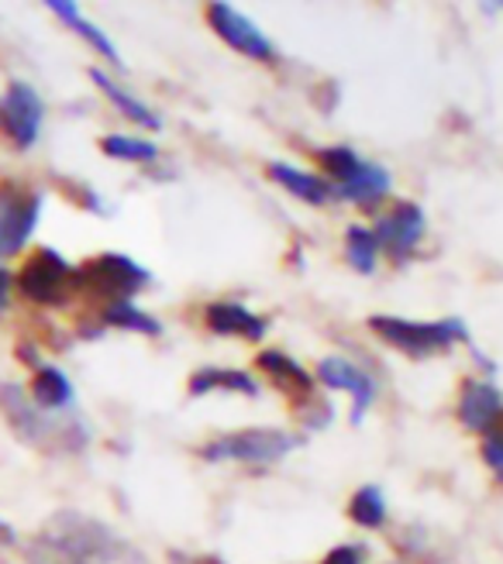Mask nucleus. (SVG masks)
<instances>
[{
    "label": "nucleus",
    "instance_id": "dca6fc26",
    "mask_svg": "<svg viewBox=\"0 0 503 564\" xmlns=\"http://www.w3.org/2000/svg\"><path fill=\"white\" fill-rule=\"evenodd\" d=\"M69 400H73V386H69V379L60 369L45 365V369L35 372V379H32V403L39 410H63V406H69Z\"/></svg>",
    "mask_w": 503,
    "mask_h": 564
},
{
    "label": "nucleus",
    "instance_id": "c756f323",
    "mask_svg": "<svg viewBox=\"0 0 503 564\" xmlns=\"http://www.w3.org/2000/svg\"><path fill=\"white\" fill-rule=\"evenodd\" d=\"M0 541H14V533H11V527L0 520Z\"/></svg>",
    "mask_w": 503,
    "mask_h": 564
},
{
    "label": "nucleus",
    "instance_id": "6e6552de",
    "mask_svg": "<svg viewBox=\"0 0 503 564\" xmlns=\"http://www.w3.org/2000/svg\"><path fill=\"white\" fill-rule=\"evenodd\" d=\"M207 21H211V28L221 39H225L232 48L245 52L248 59H259V63L276 59V48L269 45V39L245 14H238L232 4H211L207 8Z\"/></svg>",
    "mask_w": 503,
    "mask_h": 564
},
{
    "label": "nucleus",
    "instance_id": "2eb2a0df",
    "mask_svg": "<svg viewBox=\"0 0 503 564\" xmlns=\"http://www.w3.org/2000/svg\"><path fill=\"white\" fill-rule=\"evenodd\" d=\"M259 369L283 392H290V397H307V392H311V376H307L297 361H290L283 351H263Z\"/></svg>",
    "mask_w": 503,
    "mask_h": 564
},
{
    "label": "nucleus",
    "instance_id": "a878e982",
    "mask_svg": "<svg viewBox=\"0 0 503 564\" xmlns=\"http://www.w3.org/2000/svg\"><path fill=\"white\" fill-rule=\"evenodd\" d=\"M24 561L28 564H79L66 547H60V544H52V541H45L42 533L39 538L28 544V551H24Z\"/></svg>",
    "mask_w": 503,
    "mask_h": 564
},
{
    "label": "nucleus",
    "instance_id": "4468645a",
    "mask_svg": "<svg viewBox=\"0 0 503 564\" xmlns=\"http://www.w3.org/2000/svg\"><path fill=\"white\" fill-rule=\"evenodd\" d=\"M269 176H272L279 186H283L287 193L300 196V200L314 204V207H321V204L331 200V186H328L324 180H318V176H311V173H300V169H293V165H287V162H272V165H269Z\"/></svg>",
    "mask_w": 503,
    "mask_h": 564
},
{
    "label": "nucleus",
    "instance_id": "b1692460",
    "mask_svg": "<svg viewBox=\"0 0 503 564\" xmlns=\"http://www.w3.org/2000/svg\"><path fill=\"white\" fill-rule=\"evenodd\" d=\"M349 513H352V520H355V523L370 527V530L383 527V520H386V502H383V492H379L376 486L358 489V492L352 496Z\"/></svg>",
    "mask_w": 503,
    "mask_h": 564
},
{
    "label": "nucleus",
    "instance_id": "9d476101",
    "mask_svg": "<svg viewBox=\"0 0 503 564\" xmlns=\"http://www.w3.org/2000/svg\"><path fill=\"white\" fill-rule=\"evenodd\" d=\"M0 410L8 413L11 427L18 431V437H24L28 444H55V431H52V420H45L39 413V406L24 397V392L18 386H4L0 389Z\"/></svg>",
    "mask_w": 503,
    "mask_h": 564
},
{
    "label": "nucleus",
    "instance_id": "1a4fd4ad",
    "mask_svg": "<svg viewBox=\"0 0 503 564\" xmlns=\"http://www.w3.org/2000/svg\"><path fill=\"white\" fill-rule=\"evenodd\" d=\"M425 238V214L417 204H397L379 224H376V241L389 251L394 259H404Z\"/></svg>",
    "mask_w": 503,
    "mask_h": 564
},
{
    "label": "nucleus",
    "instance_id": "f03ea898",
    "mask_svg": "<svg viewBox=\"0 0 503 564\" xmlns=\"http://www.w3.org/2000/svg\"><path fill=\"white\" fill-rule=\"evenodd\" d=\"M300 444L297 434L287 431H238L228 437H217L201 447L204 462H248V465H269Z\"/></svg>",
    "mask_w": 503,
    "mask_h": 564
},
{
    "label": "nucleus",
    "instance_id": "f257e3e1",
    "mask_svg": "<svg viewBox=\"0 0 503 564\" xmlns=\"http://www.w3.org/2000/svg\"><path fill=\"white\" fill-rule=\"evenodd\" d=\"M42 538L66 547L79 564H149L142 551H135L128 541H121L110 527L73 510L55 513L42 527Z\"/></svg>",
    "mask_w": 503,
    "mask_h": 564
},
{
    "label": "nucleus",
    "instance_id": "f8f14e48",
    "mask_svg": "<svg viewBox=\"0 0 503 564\" xmlns=\"http://www.w3.org/2000/svg\"><path fill=\"white\" fill-rule=\"evenodd\" d=\"M459 420L469 431H483L490 434L496 423L503 420V400L500 392L486 382H465L462 386V400H459Z\"/></svg>",
    "mask_w": 503,
    "mask_h": 564
},
{
    "label": "nucleus",
    "instance_id": "7ed1b4c3",
    "mask_svg": "<svg viewBox=\"0 0 503 564\" xmlns=\"http://www.w3.org/2000/svg\"><path fill=\"white\" fill-rule=\"evenodd\" d=\"M370 327L383 337L386 345H394L414 358H425L435 351H445L449 345L462 341L465 327L459 321H441V324H417V321H400V317H373Z\"/></svg>",
    "mask_w": 503,
    "mask_h": 564
},
{
    "label": "nucleus",
    "instance_id": "39448f33",
    "mask_svg": "<svg viewBox=\"0 0 503 564\" xmlns=\"http://www.w3.org/2000/svg\"><path fill=\"white\" fill-rule=\"evenodd\" d=\"M42 210V196L21 183H0V259H11L32 238Z\"/></svg>",
    "mask_w": 503,
    "mask_h": 564
},
{
    "label": "nucleus",
    "instance_id": "aec40b11",
    "mask_svg": "<svg viewBox=\"0 0 503 564\" xmlns=\"http://www.w3.org/2000/svg\"><path fill=\"white\" fill-rule=\"evenodd\" d=\"M211 389H232V392H245V397H256L259 386L252 382L245 372H217V369H204L190 379V392L193 397H204Z\"/></svg>",
    "mask_w": 503,
    "mask_h": 564
},
{
    "label": "nucleus",
    "instance_id": "a211bd4d",
    "mask_svg": "<svg viewBox=\"0 0 503 564\" xmlns=\"http://www.w3.org/2000/svg\"><path fill=\"white\" fill-rule=\"evenodd\" d=\"M49 8H52L55 14H60L63 21H69V24L76 28V32H79L83 39H87V42H90V45H94L100 55H107L110 63H115V66H125V63H121V52H118L115 45H110V39L100 32V28H94L90 21H83V18L76 14V4H69V0H52Z\"/></svg>",
    "mask_w": 503,
    "mask_h": 564
},
{
    "label": "nucleus",
    "instance_id": "bb28decb",
    "mask_svg": "<svg viewBox=\"0 0 503 564\" xmlns=\"http://www.w3.org/2000/svg\"><path fill=\"white\" fill-rule=\"evenodd\" d=\"M483 458H486V465L496 471V478L503 482V420L483 437Z\"/></svg>",
    "mask_w": 503,
    "mask_h": 564
},
{
    "label": "nucleus",
    "instance_id": "ddd939ff",
    "mask_svg": "<svg viewBox=\"0 0 503 564\" xmlns=\"http://www.w3.org/2000/svg\"><path fill=\"white\" fill-rule=\"evenodd\" d=\"M207 327L214 334L248 337V341H259V337H266V321H259L252 310H245L238 303H211L207 306Z\"/></svg>",
    "mask_w": 503,
    "mask_h": 564
},
{
    "label": "nucleus",
    "instance_id": "6ab92c4d",
    "mask_svg": "<svg viewBox=\"0 0 503 564\" xmlns=\"http://www.w3.org/2000/svg\"><path fill=\"white\" fill-rule=\"evenodd\" d=\"M386 189H389L386 169H379V165H362V173L352 183L339 186V196H345V200H355V204H373V200H379Z\"/></svg>",
    "mask_w": 503,
    "mask_h": 564
},
{
    "label": "nucleus",
    "instance_id": "20e7f679",
    "mask_svg": "<svg viewBox=\"0 0 503 564\" xmlns=\"http://www.w3.org/2000/svg\"><path fill=\"white\" fill-rule=\"evenodd\" d=\"M149 282V272L131 262L128 256H97L83 269H76V286L90 290L94 296H107L128 303V296H135Z\"/></svg>",
    "mask_w": 503,
    "mask_h": 564
},
{
    "label": "nucleus",
    "instance_id": "9b49d317",
    "mask_svg": "<svg viewBox=\"0 0 503 564\" xmlns=\"http://www.w3.org/2000/svg\"><path fill=\"white\" fill-rule=\"evenodd\" d=\"M318 376L324 386L331 389H349L352 397H355V406H352V420H362V413L370 410V403L376 400V386L373 379L358 369V365L345 361V358H324L318 365Z\"/></svg>",
    "mask_w": 503,
    "mask_h": 564
},
{
    "label": "nucleus",
    "instance_id": "c85d7f7f",
    "mask_svg": "<svg viewBox=\"0 0 503 564\" xmlns=\"http://www.w3.org/2000/svg\"><path fill=\"white\" fill-rule=\"evenodd\" d=\"M8 293H11V275L0 269V314L8 310Z\"/></svg>",
    "mask_w": 503,
    "mask_h": 564
},
{
    "label": "nucleus",
    "instance_id": "0eeeda50",
    "mask_svg": "<svg viewBox=\"0 0 503 564\" xmlns=\"http://www.w3.org/2000/svg\"><path fill=\"white\" fill-rule=\"evenodd\" d=\"M0 128H4L18 149H28L42 128V97L28 83H11L0 100Z\"/></svg>",
    "mask_w": 503,
    "mask_h": 564
},
{
    "label": "nucleus",
    "instance_id": "5701e85b",
    "mask_svg": "<svg viewBox=\"0 0 503 564\" xmlns=\"http://www.w3.org/2000/svg\"><path fill=\"white\" fill-rule=\"evenodd\" d=\"M104 155L110 159H125V162H152L159 155V149L146 138H128V134H107L100 141Z\"/></svg>",
    "mask_w": 503,
    "mask_h": 564
},
{
    "label": "nucleus",
    "instance_id": "393cba45",
    "mask_svg": "<svg viewBox=\"0 0 503 564\" xmlns=\"http://www.w3.org/2000/svg\"><path fill=\"white\" fill-rule=\"evenodd\" d=\"M321 165L328 169V173L339 180V186H345V183H352L358 173H362V162L349 145H334V149H328V152H321Z\"/></svg>",
    "mask_w": 503,
    "mask_h": 564
},
{
    "label": "nucleus",
    "instance_id": "f3484780",
    "mask_svg": "<svg viewBox=\"0 0 503 564\" xmlns=\"http://www.w3.org/2000/svg\"><path fill=\"white\" fill-rule=\"evenodd\" d=\"M90 76H94V83L100 87V94H104L110 104H115V107L121 110V115H128L135 124H142V128H149V131H159V118L152 115V110H149L146 104H138L131 94H125V90L118 87V83H110L104 73H90Z\"/></svg>",
    "mask_w": 503,
    "mask_h": 564
},
{
    "label": "nucleus",
    "instance_id": "423d86ee",
    "mask_svg": "<svg viewBox=\"0 0 503 564\" xmlns=\"http://www.w3.org/2000/svg\"><path fill=\"white\" fill-rule=\"evenodd\" d=\"M21 293L32 303H63L73 290V269L69 262L52 248H39L32 259L24 262L21 275H18Z\"/></svg>",
    "mask_w": 503,
    "mask_h": 564
},
{
    "label": "nucleus",
    "instance_id": "412c9836",
    "mask_svg": "<svg viewBox=\"0 0 503 564\" xmlns=\"http://www.w3.org/2000/svg\"><path fill=\"white\" fill-rule=\"evenodd\" d=\"M345 251H349V262L355 272H373L376 269V251H379V241H376V231H366L352 224L345 231Z\"/></svg>",
    "mask_w": 503,
    "mask_h": 564
},
{
    "label": "nucleus",
    "instance_id": "cd10ccee",
    "mask_svg": "<svg viewBox=\"0 0 503 564\" xmlns=\"http://www.w3.org/2000/svg\"><path fill=\"white\" fill-rule=\"evenodd\" d=\"M362 557H366V547L358 544H345V547H334L321 564H362Z\"/></svg>",
    "mask_w": 503,
    "mask_h": 564
},
{
    "label": "nucleus",
    "instance_id": "4be33fe9",
    "mask_svg": "<svg viewBox=\"0 0 503 564\" xmlns=\"http://www.w3.org/2000/svg\"><path fill=\"white\" fill-rule=\"evenodd\" d=\"M104 324L110 327H121V330H135V334H159L162 324L156 317H149L146 310H138L131 303H115V306H107L104 310Z\"/></svg>",
    "mask_w": 503,
    "mask_h": 564
}]
</instances>
